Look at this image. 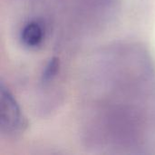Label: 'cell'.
<instances>
[{
  "label": "cell",
  "mask_w": 155,
  "mask_h": 155,
  "mask_svg": "<svg viewBox=\"0 0 155 155\" xmlns=\"http://www.w3.org/2000/svg\"><path fill=\"white\" fill-rule=\"evenodd\" d=\"M88 72L83 134L94 149L140 152L155 145V70L132 45L99 53Z\"/></svg>",
  "instance_id": "1"
},
{
  "label": "cell",
  "mask_w": 155,
  "mask_h": 155,
  "mask_svg": "<svg viewBox=\"0 0 155 155\" xmlns=\"http://www.w3.org/2000/svg\"><path fill=\"white\" fill-rule=\"evenodd\" d=\"M27 128V121L10 90L1 84L0 88V133L4 138L15 140Z\"/></svg>",
  "instance_id": "2"
},
{
  "label": "cell",
  "mask_w": 155,
  "mask_h": 155,
  "mask_svg": "<svg viewBox=\"0 0 155 155\" xmlns=\"http://www.w3.org/2000/svg\"><path fill=\"white\" fill-rule=\"evenodd\" d=\"M45 38V28L42 22L33 19L23 25L19 32L21 45L29 50L39 48Z\"/></svg>",
  "instance_id": "3"
}]
</instances>
